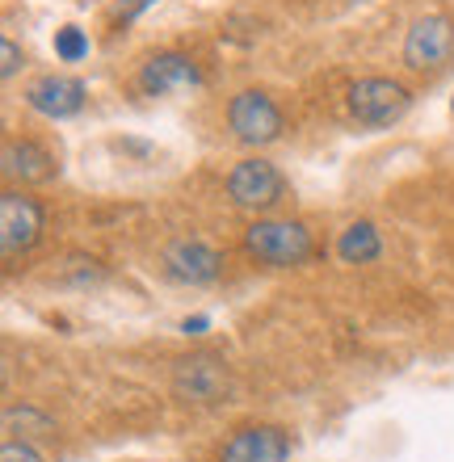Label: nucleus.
<instances>
[{"mask_svg": "<svg viewBox=\"0 0 454 462\" xmlns=\"http://www.w3.org/2000/svg\"><path fill=\"white\" fill-rule=\"evenodd\" d=\"M227 387H232V378H227V365L219 357L198 353V357H185L172 365V391L185 403H215L227 395Z\"/></svg>", "mask_w": 454, "mask_h": 462, "instance_id": "obj_6", "label": "nucleus"}, {"mask_svg": "<svg viewBox=\"0 0 454 462\" xmlns=\"http://www.w3.org/2000/svg\"><path fill=\"white\" fill-rule=\"evenodd\" d=\"M286 458H291V438L278 425L236 429L219 450V462H286Z\"/></svg>", "mask_w": 454, "mask_h": 462, "instance_id": "obj_8", "label": "nucleus"}, {"mask_svg": "<svg viewBox=\"0 0 454 462\" xmlns=\"http://www.w3.org/2000/svg\"><path fill=\"white\" fill-rule=\"evenodd\" d=\"M383 253V240H379V227L375 223H349L341 231V240H337V256H341L345 265H370V261H379Z\"/></svg>", "mask_w": 454, "mask_h": 462, "instance_id": "obj_13", "label": "nucleus"}, {"mask_svg": "<svg viewBox=\"0 0 454 462\" xmlns=\"http://www.w3.org/2000/svg\"><path fill=\"white\" fill-rule=\"evenodd\" d=\"M17 68H22V51H17V42H9V38H5V42H0V76L9 80Z\"/></svg>", "mask_w": 454, "mask_h": 462, "instance_id": "obj_16", "label": "nucleus"}, {"mask_svg": "<svg viewBox=\"0 0 454 462\" xmlns=\"http://www.w3.org/2000/svg\"><path fill=\"white\" fill-rule=\"evenodd\" d=\"M210 328V319L207 316H194V319H185L181 332H190V337H198V332H207Z\"/></svg>", "mask_w": 454, "mask_h": 462, "instance_id": "obj_17", "label": "nucleus"}, {"mask_svg": "<svg viewBox=\"0 0 454 462\" xmlns=\"http://www.w3.org/2000/svg\"><path fill=\"white\" fill-rule=\"evenodd\" d=\"M223 256L202 240H172L164 248V273L172 282H185V286H210L219 278Z\"/></svg>", "mask_w": 454, "mask_h": 462, "instance_id": "obj_9", "label": "nucleus"}, {"mask_svg": "<svg viewBox=\"0 0 454 462\" xmlns=\"http://www.w3.org/2000/svg\"><path fill=\"white\" fill-rule=\"evenodd\" d=\"M55 55L63 63H80L88 55V38L85 30H76V25H63L60 34H55Z\"/></svg>", "mask_w": 454, "mask_h": 462, "instance_id": "obj_14", "label": "nucleus"}, {"mask_svg": "<svg viewBox=\"0 0 454 462\" xmlns=\"http://www.w3.org/2000/svg\"><path fill=\"white\" fill-rule=\"evenodd\" d=\"M202 80L198 63L190 55H177V51H164V55H152L139 72V88L152 93V97H164V93H185Z\"/></svg>", "mask_w": 454, "mask_h": 462, "instance_id": "obj_10", "label": "nucleus"}, {"mask_svg": "<svg viewBox=\"0 0 454 462\" xmlns=\"http://www.w3.org/2000/svg\"><path fill=\"white\" fill-rule=\"evenodd\" d=\"M38 236H42V207L17 189H5L0 194V248H5V256L34 248Z\"/></svg>", "mask_w": 454, "mask_h": 462, "instance_id": "obj_7", "label": "nucleus"}, {"mask_svg": "<svg viewBox=\"0 0 454 462\" xmlns=\"http://www.w3.org/2000/svg\"><path fill=\"white\" fill-rule=\"evenodd\" d=\"M0 164H5V177H17V181H47L51 172H55V160H51L38 143H30V139H22V143L9 139Z\"/></svg>", "mask_w": 454, "mask_h": 462, "instance_id": "obj_12", "label": "nucleus"}, {"mask_svg": "<svg viewBox=\"0 0 454 462\" xmlns=\"http://www.w3.org/2000/svg\"><path fill=\"white\" fill-rule=\"evenodd\" d=\"M227 126L236 131L240 143L265 147V143H273V139L283 134V110H278L265 93L245 88V93H236L232 106H227Z\"/></svg>", "mask_w": 454, "mask_h": 462, "instance_id": "obj_4", "label": "nucleus"}, {"mask_svg": "<svg viewBox=\"0 0 454 462\" xmlns=\"http://www.w3.org/2000/svg\"><path fill=\"white\" fill-rule=\"evenodd\" d=\"M245 248L257 261H265V265L291 269V265H303L307 256H311L316 240H311L307 223H299V219H257L245 231Z\"/></svg>", "mask_w": 454, "mask_h": 462, "instance_id": "obj_1", "label": "nucleus"}, {"mask_svg": "<svg viewBox=\"0 0 454 462\" xmlns=\"http://www.w3.org/2000/svg\"><path fill=\"white\" fill-rule=\"evenodd\" d=\"M454 55V22L446 13H425L408 25L404 34V63L412 72H433L450 63Z\"/></svg>", "mask_w": 454, "mask_h": 462, "instance_id": "obj_3", "label": "nucleus"}, {"mask_svg": "<svg viewBox=\"0 0 454 462\" xmlns=\"http://www.w3.org/2000/svg\"><path fill=\"white\" fill-rule=\"evenodd\" d=\"M227 194L245 210H270L273 202H283L286 181L270 160H240L227 177Z\"/></svg>", "mask_w": 454, "mask_h": 462, "instance_id": "obj_5", "label": "nucleus"}, {"mask_svg": "<svg viewBox=\"0 0 454 462\" xmlns=\"http://www.w3.org/2000/svg\"><path fill=\"white\" fill-rule=\"evenodd\" d=\"M30 106H34L38 114H47V118H72V114H80V106H85V85L76 80V76H42V80H34L30 85Z\"/></svg>", "mask_w": 454, "mask_h": 462, "instance_id": "obj_11", "label": "nucleus"}, {"mask_svg": "<svg viewBox=\"0 0 454 462\" xmlns=\"http://www.w3.org/2000/svg\"><path fill=\"white\" fill-rule=\"evenodd\" d=\"M0 462H42V454H38L34 446H25V441H5Z\"/></svg>", "mask_w": 454, "mask_h": 462, "instance_id": "obj_15", "label": "nucleus"}, {"mask_svg": "<svg viewBox=\"0 0 454 462\" xmlns=\"http://www.w3.org/2000/svg\"><path fill=\"white\" fill-rule=\"evenodd\" d=\"M349 114H354L362 126H392L408 114V88L387 80V76H366L349 88Z\"/></svg>", "mask_w": 454, "mask_h": 462, "instance_id": "obj_2", "label": "nucleus"}, {"mask_svg": "<svg viewBox=\"0 0 454 462\" xmlns=\"http://www.w3.org/2000/svg\"><path fill=\"white\" fill-rule=\"evenodd\" d=\"M148 5H156V0H131V5H126V9H123V22H131V17H139V13L148 9Z\"/></svg>", "mask_w": 454, "mask_h": 462, "instance_id": "obj_18", "label": "nucleus"}]
</instances>
